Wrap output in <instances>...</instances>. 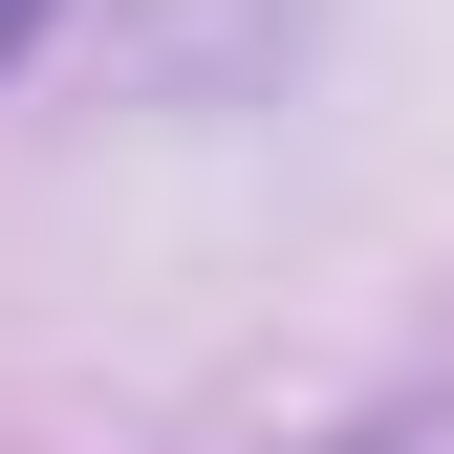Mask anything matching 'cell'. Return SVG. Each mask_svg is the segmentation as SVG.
<instances>
[{"instance_id": "6da1fadb", "label": "cell", "mask_w": 454, "mask_h": 454, "mask_svg": "<svg viewBox=\"0 0 454 454\" xmlns=\"http://www.w3.org/2000/svg\"><path fill=\"white\" fill-rule=\"evenodd\" d=\"M22 43H43V0H0V66H22Z\"/></svg>"}]
</instances>
